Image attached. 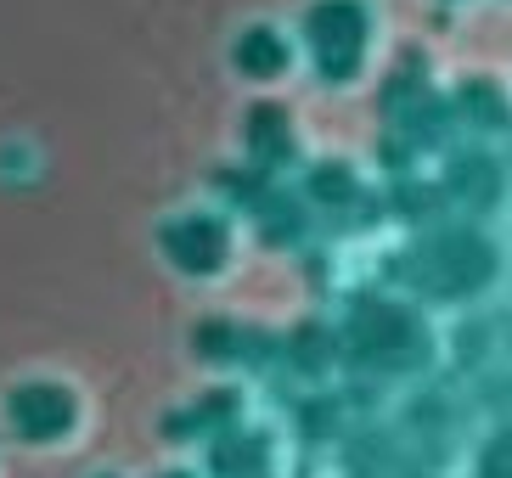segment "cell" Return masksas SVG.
I'll return each mask as SVG.
<instances>
[{
	"instance_id": "cell-1",
	"label": "cell",
	"mask_w": 512,
	"mask_h": 478,
	"mask_svg": "<svg viewBox=\"0 0 512 478\" xmlns=\"http://www.w3.org/2000/svg\"><path fill=\"white\" fill-rule=\"evenodd\" d=\"M422 282L434 287V293H445V299H456V293H479L490 276H496V254H490V242L473 237V231H456V237H439L422 248L417 259Z\"/></svg>"
},
{
	"instance_id": "cell-2",
	"label": "cell",
	"mask_w": 512,
	"mask_h": 478,
	"mask_svg": "<svg viewBox=\"0 0 512 478\" xmlns=\"http://www.w3.org/2000/svg\"><path fill=\"white\" fill-rule=\"evenodd\" d=\"M349 349L372 366H406L422 355V332L400 304H361L349 321Z\"/></svg>"
},
{
	"instance_id": "cell-3",
	"label": "cell",
	"mask_w": 512,
	"mask_h": 478,
	"mask_svg": "<svg viewBox=\"0 0 512 478\" xmlns=\"http://www.w3.org/2000/svg\"><path fill=\"white\" fill-rule=\"evenodd\" d=\"M316 51H321V68L327 74H349L361 62V45H366V17L355 6H321L316 12Z\"/></svg>"
},
{
	"instance_id": "cell-4",
	"label": "cell",
	"mask_w": 512,
	"mask_h": 478,
	"mask_svg": "<svg viewBox=\"0 0 512 478\" xmlns=\"http://www.w3.org/2000/svg\"><path fill=\"white\" fill-rule=\"evenodd\" d=\"M68 417H74V400L57 389H29L17 400V428H29V434H57Z\"/></svg>"
},
{
	"instance_id": "cell-5",
	"label": "cell",
	"mask_w": 512,
	"mask_h": 478,
	"mask_svg": "<svg viewBox=\"0 0 512 478\" xmlns=\"http://www.w3.org/2000/svg\"><path fill=\"white\" fill-rule=\"evenodd\" d=\"M169 254L181 259L186 270H209L220 259V231L214 225H181L175 237H169Z\"/></svg>"
},
{
	"instance_id": "cell-6",
	"label": "cell",
	"mask_w": 512,
	"mask_h": 478,
	"mask_svg": "<svg viewBox=\"0 0 512 478\" xmlns=\"http://www.w3.org/2000/svg\"><path fill=\"white\" fill-rule=\"evenodd\" d=\"M479 478H512V434H501L496 445L484 450V473Z\"/></svg>"
},
{
	"instance_id": "cell-7",
	"label": "cell",
	"mask_w": 512,
	"mask_h": 478,
	"mask_svg": "<svg viewBox=\"0 0 512 478\" xmlns=\"http://www.w3.org/2000/svg\"><path fill=\"white\" fill-rule=\"evenodd\" d=\"M456 186H473V203H490V192H496V175L490 169H456Z\"/></svg>"
},
{
	"instance_id": "cell-8",
	"label": "cell",
	"mask_w": 512,
	"mask_h": 478,
	"mask_svg": "<svg viewBox=\"0 0 512 478\" xmlns=\"http://www.w3.org/2000/svg\"><path fill=\"white\" fill-rule=\"evenodd\" d=\"M242 57H254V68L265 74V68H276V45L259 34V40H248V51H242Z\"/></svg>"
}]
</instances>
